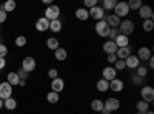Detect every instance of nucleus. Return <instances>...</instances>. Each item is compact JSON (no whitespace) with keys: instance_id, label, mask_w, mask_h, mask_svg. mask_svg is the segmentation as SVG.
<instances>
[{"instance_id":"c03bdc74","label":"nucleus","mask_w":154,"mask_h":114,"mask_svg":"<svg viewBox=\"0 0 154 114\" xmlns=\"http://www.w3.org/2000/svg\"><path fill=\"white\" fill-rule=\"evenodd\" d=\"M116 62H117V56L116 54H108V63H112L114 65Z\"/></svg>"},{"instance_id":"aec40b11","label":"nucleus","mask_w":154,"mask_h":114,"mask_svg":"<svg viewBox=\"0 0 154 114\" xmlns=\"http://www.w3.org/2000/svg\"><path fill=\"white\" fill-rule=\"evenodd\" d=\"M114 43L117 45V48H125V46H130V39H128L126 35L119 34V35H117V39L114 40Z\"/></svg>"},{"instance_id":"37998d69","label":"nucleus","mask_w":154,"mask_h":114,"mask_svg":"<svg viewBox=\"0 0 154 114\" xmlns=\"http://www.w3.org/2000/svg\"><path fill=\"white\" fill-rule=\"evenodd\" d=\"M133 82H134L136 85H143V79H142V77H139L137 74L133 75Z\"/></svg>"},{"instance_id":"dca6fc26","label":"nucleus","mask_w":154,"mask_h":114,"mask_svg":"<svg viewBox=\"0 0 154 114\" xmlns=\"http://www.w3.org/2000/svg\"><path fill=\"white\" fill-rule=\"evenodd\" d=\"M116 56H117V59H120V60H125L126 57H130V56H131V46L117 48V51H116Z\"/></svg>"},{"instance_id":"6e6552de","label":"nucleus","mask_w":154,"mask_h":114,"mask_svg":"<svg viewBox=\"0 0 154 114\" xmlns=\"http://www.w3.org/2000/svg\"><path fill=\"white\" fill-rule=\"evenodd\" d=\"M89 11V17H93L94 20H103L105 19V11H103V8L102 6H94V8H91V9H88Z\"/></svg>"},{"instance_id":"a18cd8bd","label":"nucleus","mask_w":154,"mask_h":114,"mask_svg":"<svg viewBox=\"0 0 154 114\" xmlns=\"http://www.w3.org/2000/svg\"><path fill=\"white\" fill-rule=\"evenodd\" d=\"M6 16H8L6 12H5V11H2V9H0V23H3V22L6 20Z\"/></svg>"},{"instance_id":"9b49d317","label":"nucleus","mask_w":154,"mask_h":114,"mask_svg":"<svg viewBox=\"0 0 154 114\" xmlns=\"http://www.w3.org/2000/svg\"><path fill=\"white\" fill-rule=\"evenodd\" d=\"M102 75H103L102 79H105L106 82H111V80H114L116 77H117V71L114 69V66H106V68H103V71H102Z\"/></svg>"},{"instance_id":"c85d7f7f","label":"nucleus","mask_w":154,"mask_h":114,"mask_svg":"<svg viewBox=\"0 0 154 114\" xmlns=\"http://www.w3.org/2000/svg\"><path fill=\"white\" fill-rule=\"evenodd\" d=\"M16 6H17V3L14 2V0H8V2H5V3H3V11L8 14V12L14 11V9H16Z\"/></svg>"},{"instance_id":"2eb2a0df","label":"nucleus","mask_w":154,"mask_h":114,"mask_svg":"<svg viewBox=\"0 0 154 114\" xmlns=\"http://www.w3.org/2000/svg\"><path fill=\"white\" fill-rule=\"evenodd\" d=\"M35 29H37V31H40V32L49 29V20L45 19V17H40V19L35 22Z\"/></svg>"},{"instance_id":"1a4fd4ad","label":"nucleus","mask_w":154,"mask_h":114,"mask_svg":"<svg viewBox=\"0 0 154 114\" xmlns=\"http://www.w3.org/2000/svg\"><path fill=\"white\" fill-rule=\"evenodd\" d=\"M11 94H12V86L8 82H2V83H0V99L6 100V99L11 97Z\"/></svg>"},{"instance_id":"2f4dec72","label":"nucleus","mask_w":154,"mask_h":114,"mask_svg":"<svg viewBox=\"0 0 154 114\" xmlns=\"http://www.w3.org/2000/svg\"><path fill=\"white\" fill-rule=\"evenodd\" d=\"M142 28H143V31H146V32L152 31V29H154V22H152V19H149V20H143Z\"/></svg>"},{"instance_id":"4468645a","label":"nucleus","mask_w":154,"mask_h":114,"mask_svg":"<svg viewBox=\"0 0 154 114\" xmlns=\"http://www.w3.org/2000/svg\"><path fill=\"white\" fill-rule=\"evenodd\" d=\"M51 88H53V91L54 93H62L63 90H65V80L63 79H60V77H57V79H54L53 82H51Z\"/></svg>"},{"instance_id":"f257e3e1","label":"nucleus","mask_w":154,"mask_h":114,"mask_svg":"<svg viewBox=\"0 0 154 114\" xmlns=\"http://www.w3.org/2000/svg\"><path fill=\"white\" fill-rule=\"evenodd\" d=\"M119 32L122 34V35H130V34H133L134 32V22L133 20H128V19H125V20H120V25H119Z\"/></svg>"},{"instance_id":"0eeeda50","label":"nucleus","mask_w":154,"mask_h":114,"mask_svg":"<svg viewBox=\"0 0 154 114\" xmlns=\"http://www.w3.org/2000/svg\"><path fill=\"white\" fill-rule=\"evenodd\" d=\"M35 66H37V63H35V59L34 57H25L23 60H22V69L23 71H26V72H31V71H34L35 69Z\"/></svg>"},{"instance_id":"ea45409f","label":"nucleus","mask_w":154,"mask_h":114,"mask_svg":"<svg viewBox=\"0 0 154 114\" xmlns=\"http://www.w3.org/2000/svg\"><path fill=\"white\" fill-rule=\"evenodd\" d=\"M17 75H19V77H20V80H26L28 77H29V72H26V71H23L22 68L17 71Z\"/></svg>"},{"instance_id":"4c0bfd02","label":"nucleus","mask_w":154,"mask_h":114,"mask_svg":"<svg viewBox=\"0 0 154 114\" xmlns=\"http://www.w3.org/2000/svg\"><path fill=\"white\" fill-rule=\"evenodd\" d=\"M119 34H120V32H119V29H117V28H111V29H109V34H108V37H109V39L114 42L116 39H117V35H119Z\"/></svg>"},{"instance_id":"6ab92c4d","label":"nucleus","mask_w":154,"mask_h":114,"mask_svg":"<svg viewBox=\"0 0 154 114\" xmlns=\"http://www.w3.org/2000/svg\"><path fill=\"white\" fill-rule=\"evenodd\" d=\"M75 17L79 20H82V22H85V20L89 19V11L86 8H77L75 9Z\"/></svg>"},{"instance_id":"3c124183","label":"nucleus","mask_w":154,"mask_h":114,"mask_svg":"<svg viewBox=\"0 0 154 114\" xmlns=\"http://www.w3.org/2000/svg\"><path fill=\"white\" fill-rule=\"evenodd\" d=\"M145 114H152V112H151V111H148V112H145Z\"/></svg>"},{"instance_id":"7ed1b4c3","label":"nucleus","mask_w":154,"mask_h":114,"mask_svg":"<svg viewBox=\"0 0 154 114\" xmlns=\"http://www.w3.org/2000/svg\"><path fill=\"white\" fill-rule=\"evenodd\" d=\"M140 97H142L143 102L151 103L152 100H154V88L152 86H148V85L142 86V90H140Z\"/></svg>"},{"instance_id":"473e14b6","label":"nucleus","mask_w":154,"mask_h":114,"mask_svg":"<svg viewBox=\"0 0 154 114\" xmlns=\"http://www.w3.org/2000/svg\"><path fill=\"white\" fill-rule=\"evenodd\" d=\"M117 5V2H116V0H103V11H109V9H114V6Z\"/></svg>"},{"instance_id":"b1692460","label":"nucleus","mask_w":154,"mask_h":114,"mask_svg":"<svg viewBox=\"0 0 154 114\" xmlns=\"http://www.w3.org/2000/svg\"><path fill=\"white\" fill-rule=\"evenodd\" d=\"M6 79H8L6 82H8L11 86H16V85H19V83H20V77L17 75V72H9Z\"/></svg>"},{"instance_id":"603ef678","label":"nucleus","mask_w":154,"mask_h":114,"mask_svg":"<svg viewBox=\"0 0 154 114\" xmlns=\"http://www.w3.org/2000/svg\"><path fill=\"white\" fill-rule=\"evenodd\" d=\"M137 114H140V112H137Z\"/></svg>"},{"instance_id":"423d86ee","label":"nucleus","mask_w":154,"mask_h":114,"mask_svg":"<svg viewBox=\"0 0 154 114\" xmlns=\"http://www.w3.org/2000/svg\"><path fill=\"white\" fill-rule=\"evenodd\" d=\"M109 29H111V28L106 25L105 20H99V22L96 23V32H97L100 37H108Z\"/></svg>"},{"instance_id":"79ce46f5","label":"nucleus","mask_w":154,"mask_h":114,"mask_svg":"<svg viewBox=\"0 0 154 114\" xmlns=\"http://www.w3.org/2000/svg\"><path fill=\"white\" fill-rule=\"evenodd\" d=\"M6 54H8V48H6V45L0 43V57H5Z\"/></svg>"},{"instance_id":"f704fd0d","label":"nucleus","mask_w":154,"mask_h":114,"mask_svg":"<svg viewBox=\"0 0 154 114\" xmlns=\"http://www.w3.org/2000/svg\"><path fill=\"white\" fill-rule=\"evenodd\" d=\"M139 77H142V79H145L146 75H148V68H145V66H137V72H136Z\"/></svg>"},{"instance_id":"8fccbe9b","label":"nucleus","mask_w":154,"mask_h":114,"mask_svg":"<svg viewBox=\"0 0 154 114\" xmlns=\"http://www.w3.org/2000/svg\"><path fill=\"white\" fill-rule=\"evenodd\" d=\"M2 106H3V100H2V99H0V108H2Z\"/></svg>"},{"instance_id":"a878e982","label":"nucleus","mask_w":154,"mask_h":114,"mask_svg":"<svg viewBox=\"0 0 154 114\" xmlns=\"http://www.w3.org/2000/svg\"><path fill=\"white\" fill-rule=\"evenodd\" d=\"M46 46L49 49H53V51H56V49L59 48V39L57 37H48L46 39Z\"/></svg>"},{"instance_id":"ddd939ff","label":"nucleus","mask_w":154,"mask_h":114,"mask_svg":"<svg viewBox=\"0 0 154 114\" xmlns=\"http://www.w3.org/2000/svg\"><path fill=\"white\" fill-rule=\"evenodd\" d=\"M125 66L130 69H137V66H140V60L137 59V56H130L125 59Z\"/></svg>"},{"instance_id":"412c9836","label":"nucleus","mask_w":154,"mask_h":114,"mask_svg":"<svg viewBox=\"0 0 154 114\" xmlns=\"http://www.w3.org/2000/svg\"><path fill=\"white\" fill-rule=\"evenodd\" d=\"M103 51L106 54H116V51H117V45H116L112 40H108L103 43Z\"/></svg>"},{"instance_id":"de8ad7c7","label":"nucleus","mask_w":154,"mask_h":114,"mask_svg":"<svg viewBox=\"0 0 154 114\" xmlns=\"http://www.w3.org/2000/svg\"><path fill=\"white\" fill-rule=\"evenodd\" d=\"M148 62H149V68H154V59L151 57V59H149Z\"/></svg>"},{"instance_id":"f8f14e48","label":"nucleus","mask_w":154,"mask_h":114,"mask_svg":"<svg viewBox=\"0 0 154 114\" xmlns=\"http://www.w3.org/2000/svg\"><path fill=\"white\" fill-rule=\"evenodd\" d=\"M139 16L142 17L143 20H149V19H152L154 12H152L151 6H148V5H142V6L139 8Z\"/></svg>"},{"instance_id":"7c9ffc66","label":"nucleus","mask_w":154,"mask_h":114,"mask_svg":"<svg viewBox=\"0 0 154 114\" xmlns=\"http://www.w3.org/2000/svg\"><path fill=\"white\" fill-rule=\"evenodd\" d=\"M59 94L57 93H54V91H49L48 94H46V100H48V102L49 103H57L59 102Z\"/></svg>"},{"instance_id":"49530a36","label":"nucleus","mask_w":154,"mask_h":114,"mask_svg":"<svg viewBox=\"0 0 154 114\" xmlns=\"http://www.w3.org/2000/svg\"><path fill=\"white\" fill-rule=\"evenodd\" d=\"M6 66V60H5V57H0V69H3Z\"/></svg>"},{"instance_id":"cd10ccee","label":"nucleus","mask_w":154,"mask_h":114,"mask_svg":"<svg viewBox=\"0 0 154 114\" xmlns=\"http://www.w3.org/2000/svg\"><path fill=\"white\" fill-rule=\"evenodd\" d=\"M91 109L96 111V112H100L102 109H103V102H102L100 99H94L91 102Z\"/></svg>"},{"instance_id":"9d476101","label":"nucleus","mask_w":154,"mask_h":114,"mask_svg":"<svg viewBox=\"0 0 154 114\" xmlns=\"http://www.w3.org/2000/svg\"><path fill=\"white\" fill-rule=\"evenodd\" d=\"M151 57H152V54H151V48H148V46L139 48V51H137V59H139L140 62H148Z\"/></svg>"},{"instance_id":"a211bd4d","label":"nucleus","mask_w":154,"mask_h":114,"mask_svg":"<svg viewBox=\"0 0 154 114\" xmlns=\"http://www.w3.org/2000/svg\"><path fill=\"white\" fill-rule=\"evenodd\" d=\"M106 22V25L109 28H119V25H120V19L117 16H114V14H109L106 19H103Z\"/></svg>"},{"instance_id":"f3484780","label":"nucleus","mask_w":154,"mask_h":114,"mask_svg":"<svg viewBox=\"0 0 154 114\" xmlns=\"http://www.w3.org/2000/svg\"><path fill=\"white\" fill-rule=\"evenodd\" d=\"M123 82L120 80V79H117V77H116L114 80H111L109 82V90L111 91H114V93H120L122 90H123Z\"/></svg>"},{"instance_id":"09e8293b","label":"nucleus","mask_w":154,"mask_h":114,"mask_svg":"<svg viewBox=\"0 0 154 114\" xmlns=\"http://www.w3.org/2000/svg\"><path fill=\"white\" fill-rule=\"evenodd\" d=\"M100 112H102V114H111V112H109V111H106V109H102Z\"/></svg>"},{"instance_id":"e433bc0d","label":"nucleus","mask_w":154,"mask_h":114,"mask_svg":"<svg viewBox=\"0 0 154 114\" xmlns=\"http://www.w3.org/2000/svg\"><path fill=\"white\" fill-rule=\"evenodd\" d=\"M126 66H125V60H120V59H117V62L114 63V69L116 71H122V69H125Z\"/></svg>"},{"instance_id":"72a5a7b5","label":"nucleus","mask_w":154,"mask_h":114,"mask_svg":"<svg viewBox=\"0 0 154 114\" xmlns=\"http://www.w3.org/2000/svg\"><path fill=\"white\" fill-rule=\"evenodd\" d=\"M142 5H143L142 0H130V2H128V8L130 9H139Z\"/></svg>"},{"instance_id":"c756f323","label":"nucleus","mask_w":154,"mask_h":114,"mask_svg":"<svg viewBox=\"0 0 154 114\" xmlns=\"http://www.w3.org/2000/svg\"><path fill=\"white\" fill-rule=\"evenodd\" d=\"M3 105H5V108H6L8 111H12V109H16V108H17V102H16V99H11V97L5 100V103H3Z\"/></svg>"},{"instance_id":"a19ab883","label":"nucleus","mask_w":154,"mask_h":114,"mask_svg":"<svg viewBox=\"0 0 154 114\" xmlns=\"http://www.w3.org/2000/svg\"><path fill=\"white\" fill-rule=\"evenodd\" d=\"M48 77H51L53 80H54V79H57V77H59V71H57L56 68H51V69L48 71Z\"/></svg>"},{"instance_id":"bb28decb","label":"nucleus","mask_w":154,"mask_h":114,"mask_svg":"<svg viewBox=\"0 0 154 114\" xmlns=\"http://www.w3.org/2000/svg\"><path fill=\"white\" fill-rule=\"evenodd\" d=\"M62 22L57 19V20H53V22H49V29L53 31V32H60L62 31Z\"/></svg>"},{"instance_id":"20e7f679","label":"nucleus","mask_w":154,"mask_h":114,"mask_svg":"<svg viewBox=\"0 0 154 114\" xmlns=\"http://www.w3.org/2000/svg\"><path fill=\"white\" fill-rule=\"evenodd\" d=\"M128 12H130V8H128L126 2H117V5L114 6V16H117L119 19L120 17H126Z\"/></svg>"},{"instance_id":"f03ea898","label":"nucleus","mask_w":154,"mask_h":114,"mask_svg":"<svg viewBox=\"0 0 154 114\" xmlns=\"http://www.w3.org/2000/svg\"><path fill=\"white\" fill-rule=\"evenodd\" d=\"M59 16H60V8L57 5H49L46 8V11H45V16L43 17L48 19L49 22H53V20H57Z\"/></svg>"},{"instance_id":"4be33fe9","label":"nucleus","mask_w":154,"mask_h":114,"mask_svg":"<svg viewBox=\"0 0 154 114\" xmlns=\"http://www.w3.org/2000/svg\"><path fill=\"white\" fill-rule=\"evenodd\" d=\"M54 57L59 60V62H63V60H66V57H68V53H66V49L65 48H57L56 51H54Z\"/></svg>"},{"instance_id":"5701e85b","label":"nucleus","mask_w":154,"mask_h":114,"mask_svg":"<svg viewBox=\"0 0 154 114\" xmlns=\"http://www.w3.org/2000/svg\"><path fill=\"white\" fill-rule=\"evenodd\" d=\"M96 88H97V91L105 93V91H108V90H109V82H106L105 79H100V80H97Z\"/></svg>"},{"instance_id":"58836bf2","label":"nucleus","mask_w":154,"mask_h":114,"mask_svg":"<svg viewBox=\"0 0 154 114\" xmlns=\"http://www.w3.org/2000/svg\"><path fill=\"white\" fill-rule=\"evenodd\" d=\"M94 6H97V0H85V6H83V8L91 9V8H94Z\"/></svg>"},{"instance_id":"393cba45","label":"nucleus","mask_w":154,"mask_h":114,"mask_svg":"<svg viewBox=\"0 0 154 114\" xmlns=\"http://www.w3.org/2000/svg\"><path fill=\"white\" fill-rule=\"evenodd\" d=\"M136 108H137V111H139L140 114H145V112L149 111V103L143 102V100H139V102L136 103Z\"/></svg>"},{"instance_id":"c9c22d12","label":"nucleus","mask_w":154,"mask_h":114,"mask_svg":"<svg viewBox=\"0 0 154 114\" xmlns=\"http://www.w3.org/2000/svg\"><path fill=\"white\" fill-rule=\"evenodd\" d=\"M26 37H25V35H19L17 37V39H16V46H19V48H22V46H25V45H26Z\"/></svg>"},{"instance_id":"39448f33","label":"nucleus","mask_w":154,"mask_h":114,"mask_svg":"<svg viewBox=\"0 0 154 114\" xmlns=\"http://www.w3.org/2000/svg\"><path fill=\"white\" fill-rule=\"evenodd\" d=\"M119 108H120V102H119V99H116V97H108L103 102V109H106L109 112L119 109Z\"/></svg>"}]
</instances>
